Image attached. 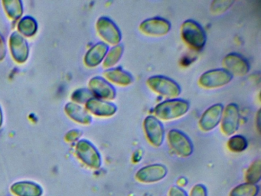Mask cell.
Masks as SVG:
<instances>
[{"label":"cell","instance_id":"1","mask_svg":"<svg viewBox=\"0 0 261 196\" xmlns=\"http://www.w3.org/2000/svg\"><path fill=\"white\" fill-rule=\"evenodd\" d=\"M189 103L182 99H169L159 104L155 107L154 113L157 119L172 120L186 115L189 110Z\"/></svg>","mask_w":261,"mask_h":196},{"label":"cell","instance_id":"2","mask_svg":"<svg viewBox=\"0 0 261 196\" xmlns=\"http://www.w3.org/2000/svg\"><path fill=\"white\" fill-rule=\"evenodd\" d=\"M181 38L191 48L201 51L205 45L206 33L197 21L186 20L181 24Z\"/></svg>","mask_w":261,"mask_h":196},{"label":"cell","instance_id":"3","mask_svg":"<svg viewBox=\"0 0 261 196\" xmlns=\"http://www.w3.org/2000/svg\"><path fill=\"white\" fill-rule=\"evenodd\" d=\"M147 85L149 88L165 97L175 99L181 94V87L171 78L162 75H155L148 78Z\"/></svg>","mask_w":261,"mask_h":196},{"label":"cell","instance_id":"4","mask_svg":"<svg viewBox=\"0 0 261 196\" xmlns=\"http://www.w3.org/2000/svg\"><path fill=\"white\" fill-rule=\"evenodd\" d=\"M75 153L85 165L93 169H98L102 164L101 156L97 149L87 139H81L76 144Z\"/></svg>","mask_w":261,"mask_h":196},{"label":"cell","instance_id":"5","mask_svg":"<svg viewBox=\"0 0 261 196\" xmlns=\"http://www.w3.org/2000/svg\"><path fill=\"white\" fill-rule=\"evenodd\" d=\"M167 138L171 148L181 157H189L193 153V143L183 132L173 129L169 132Z\"/></svg>","mask_w":261,"mask_h":196},{"label":"cell","instance_id":"6","mask_svg":"<svg viewBox=\"0 0 261 196\" xmlns=\"http://www.w3.org/2000/svg\"><path fill=\"white\" fill-rule=\"evenodd\" d=\"M232 78L233 75L225 69H213L202 74L199 78L198 83L204 88H218L229 84Z\"/></svg>","mask_w":261,"mask_h":196},{"label":"cell","instance_id":"7","mask_svg":"<svg viewBox=\"0 0 261 196\" xmlns=\"http://www.w3.org/2000/svg\"><path fill=\"white\" fill-rule=\"evenodd\" d=\"M97 32L99 35L108 44L117 45L122 39L121 32L117 24L108 17H100L97 20Z\"/></svg>","mask_w":261,"mask_h":196},{"label":"cell","instance_id":"8","mask_svg":"<svg viewBox=\"0 0 261 196\" xmlns=\"http://www.w3.org/2000/svg\"><path fill=\"white\" fill-rule=\"evenodd\" d=\"M143 127L149 143L155 147L161 146L164 141L165 131L160 119L153 116H148L144 119Z\"/></svg>","mask_w":261,"mask_h":196},{"label":"cell","instance_id":"9","mask_svg":"<svg viewBox=\"0 0 261 196\" xmlns=\"http://www.w3.org/2000/svg\"><path fill=\"white\" fill-rule=\"evenodd\" d=\"M168 174L166 165L163 164H152L140 168L136 173L135 178L142 183H155L163 180Z\"/></svg>","mask_w":261,"mask_h":196},{"label":"cell","instance_id":"10","mask_svg":"<svg viewBox=\"0 0 261 196\" xmlns=\"http://www.w3.org/2000/svg\"><path fill=\"white\" fill-rule=\"evenodd\" d=\"M221 131L225 136L236 133L240 124L239 108L236 104H229L223 110L221 120Z\"/></svg>","mask_w":261,"mask_h":196},{"label":"cell","instance_id":"11","mask_svg":"<svg viewBox=\"0 0 261 196\" xmlns=\"http://www.w3.org/2000/svg\"><path fill=\"white\" fill-rule=\"evenodd\" d=\"M171 29V23L160 17L148 18L142 21L140 30L148 36L161 37L167 35Z\"/></svg>","mask_w":261,"mask_h":196},{"label":"cell","instance_id":"12","mask_svg":"<svg viewBox=\"0 0 261 196\" xmlns=\"http://www.w3.org/2000/svg\"><path fill=\"white\" fill-rule=\"evenodd\" d=\"M89 90L94 97L100 100H114L116 97V90L112 84L102 77H94L90 80Z\"/></svg>","mask_w":261,"mask_h":196},{"label":"cell","instance_id":"13","mask_svg":"<svg viewBox=\"0 0 261 196\" xmlns=\"http://www.w3.org/2000/svg\"><path fill=\"white\" fill-rule=\"evenodd\" d=\"M224 69L237 76H245L250 70V64L247 59L239 54L230 53L224 57L222 61Z\"/></svg>","mask_w":261,"mask_h":196},{"label":"cell","instance_id":"14","mask_svg":"<svg viewBox=\"0 0 261 196\" xmlns=\"http://www.w3.org/2000/svg\"><path fill=\"white\" fill-rule=\"evenodd\" d=\"M10 47L13 59L17 63L25 62L30 55V47L25 38L18 32L10 35Z\"/></svg>","mask_w":261,"mask_h":196},{"label":"cell","instance_id":"15","mask_svg":"<svg viewBox=\"0 0 261 196\" xmlns=\"http://www.w3.org/2000/svg\"><path fill=\"white\" fill-rule=\"evenodd\" d=\"M224 106L221 104H215L207 109L199 120V127L201 130L209 132L214 130L221 122Z\"/></svg>","mask_w":261,"mask_h":196},{"label":"cell","instance_id":"16","mask_svg":"<svg viewBox=\"0 0 261 196\" xmlns=\"http://www.w3.org/2000/svg\"><path fill=\"white\" fill-rule=\"evenodd\" d=\"M87 111L94 116L109 117L117 113V106L112 103L98 98H91L85 104Z\"/></svg>","mask_w":261,"mask_h":196},{"label":"cell","instance_id":"17","mask_svg":"<svg viewBox=\"0 0 261 196\" xmlns=\"http://www.w3.org/2000/svg\"><path fill=\"white\" fill-rule=\"evenodd\" d=\"M10 190L16 196H42L44 191L39 184L32 181L15 182L10 187Z\"/></svg>","mask_w":261,"mask_h":196},{"label":"cell","instance_id":"18","mask_svg":"<svg viewBox=\"0 0 261 196\" xmlns=\"http://www.w3.org/2000/svg\"><path fill=\"white\" fill-rule=\"evenodd\" d=\"M108 51L109 47L106 43H97L93 45L85 55V64L89 67H97L105 60Z\"/></svg>","mask_w":261,"mask_h":196},{"label":"cell","instance_id":"19","mask_svg":"<svg viewBox=\"0 0 261 196\" xmlns=\"http://www.w3.org/2000/svg\"><path fill=\"white\" fill-rule=\"evenodd\" d=\"M103 75L107 81L122 87L129 85L134 81V77L120 67L108 69L103 72Z\"/></svg>","mask_w":261,"mask_h":196},{"label":"cell","instance_id":"20","mask_svg":"<svg viewBox=\"0 0 261 196\" xmlns=\"http://www.w3.org/2000/svg\"><path fill=\"white\" fill-rule=\"evenodd\" d=\"M65 111L70 118L79 124L88 125L92 122V117L89 113L75 103H68L65 105Z\"/></svg>","mask_w":261,"mask_h":196},{"label":"cell","instance_id":"21","mask_svg":"<svg viewBox=\"0 0 261 196\" xmlns=\"http://www.w3.org/2000/svg\"><path fill=\"white\" fill-rule=\"evenodd\" d=\"M19 33L25 37H32L38 30V23L33 17L27 15L19 20L18 23Z\"/></svg>","mask_w":261,"mask_h":196},{"label":"cell","instance_id":"22","mask_svg":"<svg viewBox=\"0 0 261 196\" xmlns=\"http://www.w3.org/2000/svg\"><path fill=\"white\" fill-rule=\"evenodd\" d=\"M7 15L11 19L17 20L23 13V5L19 0H5L2 2Z\"/></svg>","mask_w":261,"mask_h":196},{"label":"cell","instance_id":"23","mask_svg":"<svg viewBox=\"0 0 261 196\" xmlns=\"http://www.w3.org/2000/svg\"><path fill=\"white\" fill-rule=\"evenodd\" d=\"M259 187L253 184L242 183L237 185L229 193V196H257Z\"/></svg>","mask_w":261,"mask_h":196},{"label":"cell","instance_id":"24","mask_svg":"<svg viewBox=\"0 0 261 196\" xmlns=\"http://www.w3.org/2000/svg\"><path fill=\"white\" fill-rule=\"evenodd\" d=\"M123 53V46L119 44L114 46L112 48L108 51L105 61H103V66L105 68H112L114 65L117 64L121 58L122 55Z\"/></svg>","mask_w":261,"mask_h":196},{"label":"cell","instance_id":"25","mask_svg":"<svg viewBox=\"0 0 261 196\" xmlns=\"http://www.w3.org/2000/svg\"><path fill=\"white\" fill-rule=\"evenodd\" d=\"M247 183L256 185L261 179V161L259 159L252 162L245 174Z\"/></svg>","mask_w":261,"mask_h":196},{"label":"cell","instance_id":"26","mask_svg":"<svg viewBox=\"0 0 261 196\" xmlns=\"http://www.w3.org/2000/svg\"><path fill=\"white\" fill-rule=\"evenodd\" d=\"M248 146V142L244 136L241 135H234L230 136L227 142L229 150L233 153H241Z\"/></svg>","mask_w":261,"mask_h":196},{"label":"cell","instance_id":"27","mask_svg":"<svg viewBox=\"0 0 261 196\" xmlns=\"http://www.w3.org/2000/svg\"><path fill=\"white\" fill-rule=\"evenodd\" d=\"M94 97V96L91 93V90L87 88L76 90L75 91L73 92L72 95H71L72 101L77 104H86L89 100Z\"/></svg>","mask_w":261,"mask_h":196},{"label":"cell","instance_id":"28","mask_svg":"<svg viewBox=\"0 0 261 196\" xmlns=\"http://www.w3.org/2000/svg\"><path fill=\"white\" fill-rule=\"evenodd\" d=\"M189 196H207V188L203 184H197L192 187Z\"/></svg>","mask_w":261,"mask_h":196},{"label":"cell","instance_id":"29","mask_svg":"<svg viewBox=\"0 0 261 196\" xmlns=\"http://www.w3.org/2000/svg\"><path fill=\"white\" fill-rule=\"evenodd\" d=\"M82 132L79 130H70L68 133L65 135V139H66L68 142H75L76 140L79 139V138L82 136Z\"/></svg>","mask_w":261,"mask_h":196},{"label":"cell","instance_id":"30","mask_svg":"<svg viewBox=\"0 0 261 196\" xmlns=\"http://www.w3.org/2000/svg\"><path fill=\"white\" fill-rule=\"evenodd\" d=\"M169 196H189V194L186 192V190L183 189L181 187L174 185L169 189Z\"/></svg>","mask_w":261,"mask_h":196},{"label":"cell","instance_id":"31","mask_svg":"<svg viewBox=\"0 0 261 196\" xmlns=\"http://www.w3.org/2000/svg\"><path fill=\"white\" fill-rule=\"evenodd\" d=\"M7 44L2 34L0 33V61L5 58L7 55Z\"/></svg>","mask_w":261,"mask_h":196},{"label":"cell","instance_id":"32","mask_svg":"<svg viewBox=\"0 0 261 196\" xmlns=\"http://www.w3.org/2000/svg\"><path fill=\"white\" fill-rule=\"evenodd\" d=\"M4 116H3L2 107L0 106V127H2Z\"/></svg>","mask_w":261,"mask_h":196}]
</instances>
